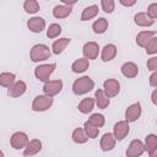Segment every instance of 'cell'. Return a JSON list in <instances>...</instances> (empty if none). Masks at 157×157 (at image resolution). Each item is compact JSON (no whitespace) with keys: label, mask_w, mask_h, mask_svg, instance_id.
<instances>
[{"label":"cell","mask_w":157,"mask_h":157,"mask_svg":"<svg viewBox=\"0 0 157 157\" xmlns=\"http://www.w3.org/2000/svg\"><path fill=\"white\" fill-rule=\"evenodd\" d=\"M94 87V82L90 76H82L74 81L72 83V92L76 96H82L92 91Z\"/></svg>","instance_id":"obj_1"},{"label":"cell","mask_w":157,"mask_h":157,"mask_svg":"<svg viewBox=\"0 0 157 157\" xmlns=\"http://www.w3.org/2000/svg\"><path fill=\"white\" fill-rule=\"evenodd\" d=\"M52 55V52L49 49L48 45L45 44H36L32 47L31 52H29V58L33 63H39V61H44L47 59H49Z\"/></svg>","instance_id":"obj_2"},{"label":"cell","mask_w":157,"mask_h":157,"mask_svg":"<svg viewBox=\"0 0 157 157\" xmlns=\"http://www.w3.org/2000/svg\"><path fill=\"white\" fill-rule=\"evenodd\" d=\"M53 97L48 94H39L36 96L32 102V109L34 112H44L48 110L53 105Z\"/></svg>","instance_id":"obj_3"},{"label":"cell","mask_w":157,"mask_h":157,"mask_svg":"<svg viewBox=\"0 0 157 157\" xmlns=\"http://www.w3.org/2000/svg\"><path fill=\"white\" fill-rule=\"evenodd\" d=\"M56 69V65L55 64H40L38 65L36 69H34V76L42 81V82H45L49 80L50 75L55 71Z\"/></svg>","instance_id":"obj_4"},{"label":"cell","mask_w":157,"mask_h":157,"mask_svg":"<svg viewBox=\"0 0 157 157\" xmlns=\"http://www.w3.org/2000/svg\"><path fill=\"white\" fill-rule=\"evenodd\" d=\"M28 141H29L28 135L26 132H23V131H16L10 137L11 147L15 148V150H23L27 146Z\"/></svg>","instance_id":"obj_5"},{"label":"cell","mask_w":157,"mask_h":157,"mask_svg":"<svg viewBox=\"0 0 157 157\" xmlns=\"http://www.w3.org/2000/svg\"><path fill=\"white\" fill-rule=\"evenodd\" d=\"M61 90H63V81L61 80H48L44 82V86H43L44 94H48L52 97L60 93Z\"/></svg>","instance_id":"obj_6"},{"label":"cell","mask_w":157,"mask_h":157,"mask_svg":"<svg viewBox=\"0 0 157 157\" xmlns=\"http://www.w3.org/2000/svg\"><path fill=\"white\" fill-rule=\"evenodd\" d=\"M130 131V126H129V121L126 120H121V121H118L114 124V128H113V135L115 136L117 141H123L128 134Z\"/></svg>","instance_id":"obj_7"},{"label":"cell","mask_w":157,"mask_h":157,"mask_svg":"<svg viewBox=\"0 0 157 157\" xmlns=\"http://www.w3.org/2000/svg\"><path fill=\"white\" fill-rule=\"evenodd\" d=\"M103 91H104V93L109 98L118 96L119 92H120V83H119V81L115 80V78H108V80H105L103 82Z\"/></svg>","instance_id":"obj_8"},{"label":"cell","mask_w":157,"mask_h":157,"mask_svg":"<svg viewBox=\"0 0 157 157\" xmlns=\"http://www.w3.org/2000/svg\"><path fill=\"white\" fill-rule=\"evenodd\" d=\"M144 152H145V145H144V142L141 140H139V139H135V140H132L129 144L125 155L128 157H139Z\"/></svg>","instance_id":"obj_9"},{"label":"cell","mask_w":157,"mask_h":157,"mask_svg":"<svg viewBox=\"0 0 157 157\" xmlns=\"http://www.w3.org/2000/svg\"><path fill=\"white\" fill-rule=\"evenodd\" d=\"M141 113H142L141 104H140L139 102L132 103V104H130V105L126 108V110H125V120L129 121V123L136 121V120L141 117Z\"/></svg>","instance_id":"obj_10"},{"label":"cell","mask_w":157,"mask_h":157,"mask_svg":"<svg viewBox=\"0 0 157 157\" xmlns=\"http://www.w3.org/2000/svg\"><path fill=\"white\" fill-rule=\"evenodd\" d=\"M82 53L83 56L88 60H94L98 58L99 54V45L96 42H87L85 43L83 48H82Z\"/></svg>","instance_id":"obj_11"},{"label":"cell","mask_w":157,"mask_h":157,"mask_svg":"<svg viewBox=\"0 0 157 157\" xmlns=\"http://www.w3.org/2000/svg\"><path fill=\"white\" fill-rule=\"evenodd\" d=\"M27 90V85L25 81L22 80H18V81H15L7 90V94L12 98H17V97H21Z\"/></svg>","instance_id":"obj_12"},{"label":"cell","mask_w":157,"mask_h":157,"mask_svg":"<svg viewBox=\"0 0 157 157\" xmlns=\"http://www.w3.org/2000/svg\"><path fill=\"white\" fill-rule=\"evenodd\" d=\"M27 28L33 33H40L45 28V20L39 16H34L27 21Z\"/></svg>","instance_id":"obj_13"},{"label":"cell","mask_w":157,"mask_h":157,"mask_svg":"<svg viewBox=\"0 0 157 157\" xmlns=\"http://www.w3.org/2000/svg\"><path fill=\"white\" fill-rule=\"evenodd\" d=\"M115 142H117L115 136H114L112 132H105V134L101 137L99 145H101L102 151L107 152V151H110V150H113V148L115 147Z\"/></svg>","instance_id":"obj_14"},{"label":"cell","mask_w":157,"mask_h":157,"mask_svg":"<svg viewBox=\"0 0 157 157\" xmlns=\"http://www.w3.org/2000/svg\"><path fill=\"white\" fill-rule=\"evenodd\" d=\"M120 71H121V74H123L125 77L134 78V77H136L137 74H139V66H137L135 63H132V61H126V63H124V64L121 65Z\"/></svg>","instance_id":"obj_15"},{"label":"cell","mask_w":157,"mask_h":157,"mask_svg":"<svg viewBox=\"0 0 157 157\" xmlns=\"http://www.w3.org/2000/svg\"><path fill=\"white\" fill-rule=\"evenodd\" d=\"M117 52H118V49H117V47L114 44H112V43L105 44L103 47L102 52H101V59H102V61H104V63L112 61L115 58Z\"/></svg>","instance_id":"obj_16"},{"label":"cell","mask_w":157,"mask_h":157,"mask_svg":"<svg viewBox=\"0 0 157 157\" xmlns=\"http://www.w3.org/2000/svg\"><path fill=\"white\" fill-rule=\"evenodd\" d=\"M42 150V141L38 139H32L28 141L27 146L23 148V156H33Z\"/></svg>","instance_id":"obj_17"},{"label":"cell","mask_w":157,"mask_h":157,"mask_svg":"<svg viewBox=\"0 0 157 157\" xmlns=\"http://www.w3.org/2000/svg\"><path fill=\"white\" fill-rule=\"evenodd\" d=\"M145 151H147L148 156L153 157L157 151V136L155 134H148L145 139Z\"/></svg>","instance_id":"obj_18"},{"label":"cell","mask_w":157,"mask_h":157,"mask_svg":"<svg viewBox=\"0 0 157 157\" xmlns=\"http://www.w3.org/2000/svg\"><path fill=\"white\" fill-rule=\"evenodd\" d=\"M134 22L140 27H150L155 23V20L151 18L146 12H137L134 16Z\"/></svg>","instance_id":"obj_19"},{"label":"cell","mask_w":157,"mask_h":157,"mask_svg":"<svg viewBox=\"0 0 157 157\" xmlns=\"http://www.w3.org/2000/svg\"><path fill=\"white\" fill-rule=\"evenodd\" d=\"M94 103L97 104L98 108L105 109V108L109 105L110 101H109V97L104 93L103 90H97V91L94 92Z\"/></svg>","instance_id":"obj_20"},{"label":"cell","mask_w":157,"mask_h":157,"mask_svg":"<svg viewBox=\"0 0 157 157\" xmlns=\"http://www.w3.org/2000/svg\"><path fill=\"white\" fill-rule=\"evenodd\" d=\"M90 66V60L86 59L85 56L83 58H78L76 59L72 65H71V70L75 72V74H81V72H85Z\"/></svg>","instance_id":"obj_21"},{"label":"cell","mask_w":157,"mask_h":157,"mask_svg":"<svg viewBox=\"0 0 157 157\" xmlns=\"http://www.w3.org/2000/svg\"><path fill=\"white\" fill-rule=\"evenodd\" d=\"M72 11V7L70 5H56L54 9H53V16L55 18H66Z\"/></svg>","instance_id":"obj_22"},{"label":"cell","mask_w":157,"mask_h":157,"mask_svg":"<svg viewBox=\"0 0 157 157\" xmlns=\"http://www.w3.org/2000/svg\"><path fill=\"white\" fill-rule=\"evenodd\" d=\"M156 36V32L155 31H141V32H139L137 33V36H136V44L139 45V47H142V48H145V45L150 42V39L152 38V37H155Z\"/></svg>","instance_id":"obj_23"},{"label":"cell","mask_w":157,"mask_h":157,"mask_svg":"<svg viewBox=\"0 0 157 157\" xmlns=\"http://www.w3.org/2000/svg\"><path fill=\"white\" fill-rule=\"evenodd\" d=\"M94 108V98H91V97H87V98H83L78 105H77V109L82 113V114H88L92 112V109Z\"/></svg>","instance_id":"obj_24"},{"label":"cell","mask_w":157,"mask_h":157,"mask_svg":"<svg viewBox=\"0 0 157 157\" xmlns=\"http://www.w3.org/2000/svg\"><path fill=\"white\" fill-rule=\"evenodd\" d=\"M98 11H99V9L97 5H90V6L85 7L81 13V21H88V20L94 18L98 15Z\"/></svg>","instance_id":"obj_25"},{"label":"cell","mask_w":157,"mask_h":157,"mask_svg":"<svg viewBox=\"0 0 157 157\" xmlns=\"http://www.w3.org/2000/svg\"><path fill=\"white\" fill-rule=\"evenodd\" d=\"M69 43H70V38H59V39H56V40L53 43V45H52V52H53L54 54L59 55V54H61V53L64 52V49L69 45Z\"/></svg>","instance_id":"obj_26"},{"label":"cell","mask_w":157,"mask_h":157,"mask_svg":"<svg viewBox=\"0 0 157 157\" xmlns=\"http://www.w3.org/2000/svg\"><path fill=\"white\" fill-rule=\"evenodd\" d=\"M108 26H109L108 20H105L104 17H99L98 20H96V21L93 22V25H92V29H93L94 33H97V34H102V33H104V32L108 29Z\"/></svg>","instance_id":"obj_27"},{"label":"cell","mask_w":157,"mask_h":157,"mask_svg":"<svg viewBox=\"0 0 157 157\" xmlns=\"http://www.w3.org/2000/svg\"><path fill=\"white\" fill-rule=\"evenodd\" d=\"M16 81V75L12 72H1L0 74V86L9 88Z\"/></svg>","instance_id":"obj_28"},{"label":"cell","mask_w":157,"mask_h":157,"mask_svg":"<svg viewBox=\"0 0 157 157\" xmlns=\"http://www.w3.org/2000/svg\"><path fill=\"white\" fill-rule=\"evenodd\" d=\"M71 137H72V141L76 142V144H85L88 140V137H87V135H86V132L82 128H76L72 131Z\"/></svg>","instance_id":"obj_29"},{"label":"cell","mask_w":157,"mask_h":157,"mask_svg":"<svg viewBox=\"0 0 157 157\" xmlns=\"http://www.w3.org/2000/svg\"><path fill=\"white\" fill-rule=\"evenodd\" d=\"M83 130H85V132H86V135H87L88 139H96V137L98 136V134H99V128L92 125L88 120L85 123Z\"/></svg>","instance_id":"obj_30"},{"label":"cell","mask_w":157,"mask_h":157,"mask_svg":"<svg viewBox=\"0 0 157 157\" xmlns=\"http://www.w3.org/2000/svg\"><path fill=\"white\" fill-rule=\"evenodd\" d=\"M23 9L27 13H37L39 11V4L37 0H25Z\"/></svg>","instance_id":"obj_31"},{"label":"cell","mask_w":157,"mask_h":157,"mask_svg":"<svg viewBox=\"0 0 157 157\" xmlns=\"http://www.w3.org/2000/svg\"><path fill=\"white\" fill-rule=\"evenodd\" d=\"M88 121H90L92 125L97 126V128H102V126L104 125V123H105V118H104L103 114L94 113V114H92V115L88 118Z\"/></svg>","instance_id":"obj_32"},{"label":"cell","mask_w":157,"mask_h":157,"mask_svg":"<svg viewBox=\"0 0 157 157\" xmlns=\"http://www.w3.org/2000/svg\"><path fill=\"white\" fill-rule=\"evenodd\" d=\"M60 33H61V26L58 25V23H52L47 29V37L50 38V39L59 37Z\"/></svg>","instance_id":"obj_33"},{"label":"cell","mask_w":157,"mask_h":157,"mask_svg":"<svg viewBox=\"0 0 157 157\" xmlns=\"http://www.w3.org/2000/svg\"><path fill=\"white\" fill-rule=\"evenodd\" d=\"M145 49H146V53L151 55H155L157 53V37L156 36L150 39V42L145 45Z\"/></svg>","instance_id":"obj_34"},{"label":"cell","mask_w":157,"mask_h":157,"mask_svg":"<svg viewBox=\"0 0 157 157\" xmlns=\"http://www.w3.org/2000/svg\"><path fill=\"white\" fill-rule=\"evenodd\" d=\"M101 6L104 12L112 13L115 9V2H114V0H101Z\"/></svg>","instance_id":"obj_35"},{"label":"cell","mask_w":157,"mask_h":157,"mask_svg":"<svg viewBox=\"0 0 157 157\" xmlns=\"http://www.w3.org/2000/svg\"><path fill=\"white\" fill-rule=\"evenodd\" d=\"M151 18H156L157 17V4L156 2H152V4H150L148 5V7H147V12H146Z\"/></svg>","instance_id":"obj_36"},{"label":"cell","mask_w":157,"mask_h":157,"mask_svg":"<svg viewBox=\"0 0 157 157\" xmlns=\"http://www.w3.org/2000/svg\"><path fill=\"white\" fill-rule=\"evenodd\" d=\"M147 69L150 71H155L157 69V58L156 56H152L147 60Z\"/></svg>","instance_id":"obj_37"},{"label":"cell","mask_w":157,"mask_h":157,"mask_svg":"<svg viewBox=\"0 0 157 157\" xmlns=\"http://www.w3.org/2000/svg\"><path fill=\"white\" fill-rule=\"evenodd\" d=\"M150 85L152 87H156L157 86V72H156V70L152 71V74L150 76Z\"/></svg>","instance_id":"obj_38"},{"label":"cell","mask_w":157,"mask_h":157,"mask_svg":"<svg viewBox=\"0 0 157 157\" xmlns=\"http://www.w3.org/2000/svg\"><path fill=\"white\" fill-rule=\"evenodd\" d=\"M136 1H137V0H119V2H120L123 6H125V7H131V6H134V5L136 4Z\"/></svg>","instance_id":"obj_39"},{"label":"cell","mask_w":157,"mask_h":157,"mask_svg":"<svg viewBox=\"0 0 157 157\" xmlns=\"http://www.w3.org/2000/svg\"><path fill=\"white\" fill-rule=\"evenodd\" d=\"M61 2L65 4V5H70V6H72L75 2H77V0H61Z\"/></svg>","instance_id":"obj_40"},{"label":"cell","mask_w":157,"mask_h":157,"mask_svg":"<svg viewBox=\"0 0 157 157\" xmlns=\"http://www.w3.org/2000/svg\"><path fill=\"white\" fill-rule=\"evenodd\" d=\"M156 93H157V90H153L152 96H151V99H152V103H153V104H157V101H156Z\"/></svg>","instance_id":"obj_41"},{"label":"cell","mask_w":157,"mask_h":157,"mask_svg":"<svg viewBox=\"0 0 157 157\" xmlns=\"http://www.w3.org/2000/svg\"><path fill=\"white\" fill-rule=\"evenodd\" d=\"M2 156H4V152H2L1 150H0V157H2Z\"/></svg>","instance_id":"obj_42"}]
</instances>
